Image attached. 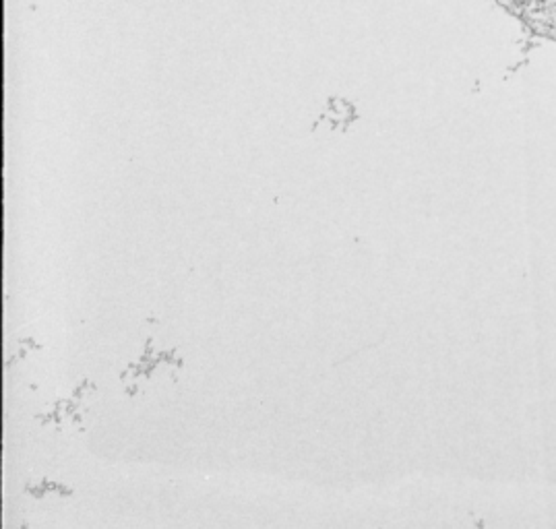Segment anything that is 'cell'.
<instances>
[{
  "instance_id": "obj_1",
  "label": "cell",
  "mask_w": 556,
  "mask_h": 529,
  "mask_svg": "<svg viewBox=\"0 0 556 529\" xmlns=\"http://www.w3.org/2000/svg\"><path fill=\"white\" fill-rule=\"evenodd\" d=\"M519 17L531 27L556 39V0H527Z\"/></svg>"
}]
</instances>
